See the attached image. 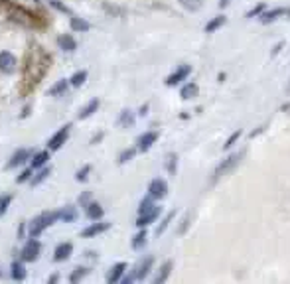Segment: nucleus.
<instances>
[{
  "mask_svg": "<svg viewBox=\"0 0 290 284\" xmlns=\"http://www.w3.org/2000/svg\"><path fill=\"white\" fill-rule=\"evenodd\" d=\"M51 63H53V58L49 55V51H46L34 40L28 42L24 60H22V77H20V85H18L20 97H30L36 91V87L48 75Z\"/></svg>",
  "mask_w": 290,
  "mask_h": 284,
  "instance_id": "obj_1",
  "label": "nucleus"
},
{
  "mask_svg": "<svg viewBox=\"0 0 290 284\" xmlns=\"http://www.w3.org/2000/svg\"><path fill=\"white\" fill-rule=\"evenodd\" d=\"M0 18L24 28H30V30H46L49 26V18L44 12L26 8L18 0H0Z\"/></svg>",
  "mask_w": 290,
  "mask_h": 284,
  "instance_id": "obj_2",
  "label": "nucleus"
},
{
  "mask_svg": "<svg viewBox=\"0 0 290 284\" xmlns=\"http://www.w3.org/2000/svg\"><path fill=\"white\" fill-rule=\"evenodd\" d=\"M55 221H60V209L57 211H46V213H40L38 217H34L30 221V227H28V233L30 237H38L42 235L49 225H53Z\"/></svg>",
  "mask_w": 290,
  "mask_h": 284,
  "instance_id": "obj_3",
  "label": "nucleus"
},
{
  "mask_svg": "<svg viewBox=\"0 0 290 284\" xmlns=\"http://www.w3.org/2000/svg\"><path fill=\"white\" fill-rule=\"evenodd\" d=\"M243 156H245V150H243V152H235V154H231L227 160H223V162L215 168V172H213V182H217L219 178L227 176L229 172H233V170L237 168V164L241 162Z\"/></svg>",
  "mask_w": 290,
  "mask_h": 284,
  "instance_id": "obj_4",
  "label": "nucleus"
},
{
  "mask_svg": "<svg viewBox=\"0 0 290 284\" xmlns=\"http://www.w3.org/2000/svg\"><path fill=\"white\" fill-rule=\"evenodd\" d=\"M40 252H42V245L36 237H30L26 241V245L22 247V252H20V257L24 263H34L40 259Z\"/></svg>",
  "mask_w": 290,
  "mask_h": 284,
  "instance_id": "obj_5",
  "label": "nucleus"
},
{
  "mask_svg": "<svg viewBox=\"0 0 290 284\" xmlns=\"http://www.w3.org/2000/svg\"><path fill=\"white\" fill-rule=\"evenodd\" d=\"M69 130H71V125L62 126L60 130H57V132L48 140V148H49V150H60V148L65 144V140L69 138Z\"/></svg>",
  "mask_w": 290,
  "mask_h": 284,
  "instance_id": "obj_6",
  "label": "nucleus"
},
{
  "mask_svg": "<svg viewBox=\"0 0 290 284\" xmlns=\"http://www.w3.org/2000/svg\"><path fill=\"white\" fill-rule=\"evenodd\" d=\"M18 67V60L14 58V53L10 51H0V71L6 73V75H12Z\"/></svg>",
  "mask_w": 290,
  "mask_h": 284,
  "instance_id": "obj_7",
  "label": "nucleus"
},
{
  "mask_svg": "<svg viewBox=\"0 0 290 284\" xmlns=\"http://www.w3.org/2000/svg\"><path fill=\"white\" fill-rule=\"evenodd\" d=\"M152 265H154V257L150 254V257H144L136 267H134V278L136 280H142V278H146L148 276V272L152 270Z\"/></svg>",
  "mask_w": 290,
  "mask_h": 284,
  "instance_id": "obj_8",
  "label": "nucleus"
},
{
  "mask_svg": "<svg viewBox=\"0 0 290 284\" xmlns=\"http://www.w3.org/2000/svg\"><path fill=\"white\" fill-rule=\"evenodd\" d=\"M160 205H154L150 211H146V213H142V215H138V219H136V227H138V229H142V227H148L150 223H154L158 217H160Z\"/></svg>",
  "mask_w": 290,
  "mask_h": 284,
  "instance_id": "obj_9",
  "label": "nucleus"
},
{
  "mask_svg": "<svg viewBox=\"0 0 290 284\" xmlns=\"http://www.w3.org/2000/svg\"><path fill=\"white\" fill-rule=\"evenodd\" d=\"M166 193H168V184H166L164 180L156 178V180L150 182V186H148V195L152 197V200H162Z\"/></svg>",
  "mask_w": 290,
  "mask_h": 284,
  "instance_id": "obj_10",
  "label": "nucleus"
},
{
  "mask_svg": "<svg viewBox=\"0 0 290 284\" xmlns=\"http://www.w3.org/2000/svg\"><path fill=\"white\" fill-rule=\"evenodd\" d=\"M192 73V67L190 65H180L176 71H174L172 75L166 77V85H170V87H174V85H178L180 81H186V77Z\"/></svg>",
  "mask_w": 290,
  "mask_h": 284,
  "instance_id": "obj_11",
  "label": "nucleus"
},
{
  "mask_svg": "<svg viewBox=\"0 0 290 284\" xmlns=\"http://www.w3.org/2000/svg\"><path fill=\"white\" fill-rule=\"evenodd\" d=\"M26 160H30V150H28V148H18V150L10 156V160H8V164H6V170L18 168V166H22Z\"/></svg>",
  "mask_w": 290,
  "mask_h": 284,
  "instance_id": "obj_12",
  "label": "nucleus"
},
{
  "mask_svg": "<svg viewBox=\"0 0 290 284\" xmlns=\"http://www.w3.org/2000/svg\"><path fill=\"white\" fill-rule=\"evenodd\" d=\"M156 140H158V132H156V130H148V132L140 134V136H138V140H136L138 150H140V152H146V150L154 144Z\"/></svg>",
  "mask_w": 290,
  "mask_h": 284,
  "instance_id": "obj_13",
  "label": "nucleus"
},
{
  "mask_svg": "<svg viewBox=\"0 0 290 284\" xmlns=\"http://www.w3.org/2000/svg\"><path fill=\"white\" fill-rule=\"evenodd\" d=\"M109 229H111V223H93V225L85 227V229L81 231V237H83V239H91V237L101 235V233H105V231H109Z\"/></svg>",
  "mask_w": 290,
  "mask_h": 284,
  "instance_id": "obj_14",
  "label": "nucleus"
},
{
  "mask_svg": "<svg viewBox=\"0 0 290 284\" xmlns=\"http://www.w3.org/2000/svg\"><path fill=\"white\" fill-rule=\"evenodd\" d=\"M71 252H73V243H62V245H57L55 251H53V261L55 263H64L71 257Z\"/></svg>",
  "mask_w": 290,
  "mask_h": 284,
  "instance_id": "obj_15",
  "label": "nucleus"
},
{
  "mask_svg": "<svg viewBox=\"0 0 290 284\" xmlns=\"http://www.w3.org/2000/svg\"><path fill=\"white\" fill-rule=\"evenodd\" d=\"M125 270H127V263H117L114 267H111V270H109V274H107V282H109V284L121 282Z\"/></svg>",
  "mask_w": 290,
  "mask_h": 284,
  "instance_id": "obj_16",
  "label": "nucleus"
},
{
  "mask_svg": "<svg viewBox=\"0 0 290 284\" xmlns=\"http://www.w3.org/2000/svg\"><path fill=\"white\" fill-rule=\"evenodd\" d=\"M85 213H87V217H89L91 221H101L105 209L101 207V204H97V202H89V204L85 205Z\"/></svg>",
  "mask_w": 290,
  "mask_h": 284,
  "instance_id": "obj_17",
  "label": "nucleus"
},
{
  "mask_svg": "<svg viewBox=\"0 0 290 284\" xmlns=\"http://www.w3.org/2000/svg\"><path fill=\"white\" fill-rule=\"evenodd\" d=\"M57 46H60V49H64V51H75L77 49V42L69 34H62L57 38Z\"/></svg>",
  "mask_w": 290,
  "mask_h": 284,
  "instance_id": "obj_18",
  "label": "nucleus"
},
{
  "mask_svg": "<svg viewBox=\"0 0 290 284\" xmlns=\"http://www.w3.org/2000/svg\"><path fill=\"white\" fill-rule=\"evenodd\" d=\"M117 125L123 126V128L132 126V125H134V112H132L130 109H123L121 115H119V119H117Z\"/></svg>",
  "mask_w": 290,
  "mask_h": 284,
  "instance_id": "obj_19",
  "label": "nucleus"
},
{
  "mask_svg": "<svg viewBox=\"0 0 290 284\" xmlns=\"http://www.w3.org/2000/svg\"><path fill=\"white\" fill-rule=\"evenodd\" d=\"M284 12H286L284 8H274V10H265L263 14H260V16H258V18H260V22H263V24L267 26V24H273V22H274L276 18H280V16H282Z\"/></svg>",
  "mask_w": 290,
  "mask_h": 284,
  "instance_id": "obj_20",
  "label": "nucleus"
},
{
  "mask_svg": "<svg viewBox=\"0 0 290 284\" xmlns=\"http://www.w3.org/2000/svg\"><path fill=\"white\" fill-rule=\"evenodd\" d=\"M146 241H148V231H144V227H142V229L132 237L130 247H132L134 251H138V249H142L144 245H146Z\"/></svg>",
  "mask_w": 290,
  "mask_h": 284,
  "instance_id": "obj_21",
  "label": "nucleus"
},
{
  "mask_svg": "<svg viewBox=\"0 0 290 284\" xmlns=\"http://www.w3.org/2000/svg\"><path fill=\"white\" fill-rule=\"evenodd\" d=\"M24 261H14L12 265H10V276L14 278V280H24L26 278V268H24V265H22Z\"/></svg>",
  "mask_w": 290,
  "mask_h": 284,
  "instance_id": "obj_22",
  "label": "nucleus"
},
{
  "mask_svg": "<svg viewBox=\"0 0 290 284\" xmlns=\"http://www.w3.org/2000/svg\"><path fill=\"white\" fill-rule=\"evenodd\" d=\"M99 105H101V101L99 99H93V101H89V103H87L83 109H81V112H79V119L83 121V119H89L91 115H93V112L99 109Z\"/></svg>",
  "mask_w": 290,
  "mask_h": 284,
  "instance_id": "obj_23",
  "label": "nucleus"
},
{
  "mask_svg": "<svg viewBox=\"0 0 290 284\" xmlns=\"http://www.w3.org/2000/svg\"><path fill=\"white\" fill-rule=\"evenodd\" d=\"M49 174H51V168H40V170H38V174L30 178V186H32V188H38L44 180H48Z\"/></svg>",
  "mask_w": 290,
  "mask_h": 284,
  "instance_id": "obj_24",
  "label": "nucleus"
},
{
  "mask_svg": "<svg viewBox=\"0 0 290 284\" xmlns=\"http://www.w3.org/2000/svg\"><path fill=\"white\" fill-rule=\"evenodd\" d=\"M67 87H69V81H67V79H60L55 85H51L49 95H51V97H60V95H64V93L67 91Z\"/></svg>",
  "mask_w": 290,
  "mask_h": 284,
  "instance_id": "obj_25",
  "label": "nucleus"
},
{
  "mask_svg": "<svg viewBox=\"0 0 290 284\" xmlns=\"http://www.w3.org/2000/svg\"><path fill=\"white\" fill-rule=\"evenodd\" d=\"M225 22H227V18L219 14V16H215L213 20H209V22L206 24V28H204V30H206V34H211V32H215V30H219V28H221V26H223Z\"/></svg>",
  "mask_w": 290,
  "mask_h": 284,
  "instance_id": "obj_26",
  "label": "nucleus"
},
{
  "mask_svg": "<svg viewBox=\"0 0 290 284\" xmlns=\"http://www.w3.org/2000/svg\"><path fill=\"white\" fill-rule=\"evenodd\" d=\"M48 160H49V152H48V150H42V152L34 154V158H32V168H34V170H40V168H44V166L48 164Z\"/></svg>",
  "mask_w": 290,
  "mask_h": 284,
  "instance_id": "obj_27",
  "label": "nucleus"
},
{
  "mask_svg": "<svg viewBox=\"0 0 290 284\" xmlns=\"http://www.w3.org/2000/svg\"><path fill=\"white\" fill-rule=\"evenodd\" d=\"M77 219V209L75 207H62L60 209V221H64V223H73Z\"/></svg>",
  "mask_w": 290,
  "mask_h": 284,
  "instance_id": "obj_28",
  "label": "nucleus"
},
{
  "mask_svg": "<svg viewBox=\"0 0 290 284\" xmlns=\"http://www.w3.org/2000/svg\"><path fill=\"white\" fill-rule=\"evenodd\" d=\"M172 267H174V263H172V261H166V263L160 267V272L156 274L154 282H156V284H162V282H166V280H168V276H170V270H172Z\"/></svg>",
  "mask_w": 290,
  "mask_h": 284,
  "instance_id": "obj_29",
  "label": "nucleus"
},
{
  "mask_svg": "<svg viewBox=\"0 0 290 284\" xmlns=\"http://www.w3.org/2000/svg\"><path fill=\"white\" fill-rule=\"evenodd\" d=\"M69 26H71L73 32H87V30H89V22H85V20H81L77 16H71Z\"/></svg>",
  "mask_w": 290,
  "mask_h": 284,
  "instance_id": "obj_30",
  "label": "nucleus"
},
{
  "mask_svg": "<svg viewBox=\"0 0 290 284\" xmlns=\"http://www.w3.org/2000/svg\"><path fill=\"white\" fill-rule=\"evenodd\" d=\"M197 85L195 83H186L184 87H182V91H180V95H182V99H186V101H190V99H193L195 95H197Z\"/></svg>",
  "mask_w": 290,
  "mask_h": 284,
  "instance_id": "obj_31",
  "label": "nucleus"
},
{
  "mask_svg": "<svg viewBox=\"0 0 290 284\" xmlns=\"http://www.w3.org/2000/svg\"><path fill=\"white\" fill-rule=\"evenodd\" d=\"M87 77H89L87 69H81V71H77V73H73V75H71L69 85H73V87H81V85L87 81Z\"/></svg>",
  "mask_w": 290,
  "mask_h": 284,
  "instance_id": "obj_32",
  "label": "nucleus"
},
{
  "mask_svg": "<svg viewBox=\"0 0 290 284\" xmlns=\"http://www.w3.org/2000/svg\"><path fill=\"white\" fill-rule=\"evenodd\" d=\"M176 164H178V154H174V152H170L168 154V158H166V170L174 176L176 174Z\"/></svg>",
  "mask_w": 290,
  "mask_h": 284,
  "instance_id": "obj_33",
  "label": "nucleus"
},
{
  "mask_svg": "<svg viewBox=\"0 0 290 284\" xmlns=\"http://www.w3.org/2000/svg\"><path fill=\"white\" fill-rule=\"evenodd\" d=\"M174 217H176V211H170V213L166 215V219H164V221L158 225V229H156V235H158V237H160V235H162V233L168 229V225L174 221Z\"/></svg>",
  "mask_w": 290,
  "mask_h": 284,
  "instance_id": "obj_34",
  "label": "nucleus"
},
{
  "mask_svg": "<svg viewBox=\"0 0 290 284\" xmlns=\"http://www.w3.org/2000/svg\"><path fill=\"white\" fill-rule=\"evenodd\" d=\"M178 2L188 10V12H195L201 8V0H178Z\"/></svg>",
  "mask_w": 290,
  "mask_h": 284,
  "instance_id": "obj_35",
  "label": "nucleus"
},
{
  "mask_svg": "<svg viewBox=\"0 0 290 284\" xmlns=\"http://www.w3.org/2000/svg\"><path fill=\"white\" fill-rule=\"evenodd\" d=\"M87 272H89V268H85V267H77V268L69 274V282H73V284H75V282H79V280H81Z\"/></svg>",
  "mask_w": 290,
  "mask_h": 284,
  "instance_id": "obj_36",
  "label": "nucleus"
},
{
  "mask_svg": "<svg viewBox=\"0 0 290 284\" xmlns=\"http://www.w3.org/2000/svg\"><path fill=\"white\" fill-rule=\"evenodd\" d=\"M49 6L51 8H55V10H60V12H64V14H69V16H73V12H71V8H67L62 0H49Z\"/></svg>",
  "mask_w": 290,
  "mask_h": 284,
  "instance_id": "obj_37",
  "label": "nucleus"
},
{
  "mask_svg": "<svg viewBox=\"0 0 290 284\" xmlns=\"http://www.w3.org/2000/svg\"><path fill=\"white\" fill-rule=\"evenodd\" d=\"M154 207V204H152V197L148 195V197H144V200L140 202V207H138V215H142V213H146V211H150Z\"/></svg>",
  "mask_w": 290,
  "mask_h": 284,
  "instance_id": "obj_38",
  "label": "nucleus"
},
{
  "mask_svg": "<svg viewBox=\"0 0 290 284\" xmlns=\"http://www.w3.org/2000/svg\"><path fill=\"white\" fill-rule=\"evenodd\" d=\"M134 156H136V150H134V148H127V150L121 152V156H119V164H127V162H130Z\"/></svg>",
  "mask_w": 290,
  "mask_h": 284,
  "instance_id": "obj_39",
  "label": "nucleus"
},
{
  "mask_svg": "<svg viewBox=\"0 0 290 284\" xmlns=\"http://www.w3.org/2000/svg\"><path fill=\"white\" fill-rule=\"evenodd\" d=\"M89 172H91V166H89V164H85L81 170H77L75 180H77V182H85L87 178H89Z\"/></svg>",
  "mask_w": 290,
  "mask_h": 284,
  "instance_id": "obj_40",
  "label": "nucleus"
},
{
  "mask_svg": "<svg viewBox=\"0 0 290 284\" xmlns=\"http://www.w3.org/2000/svg\"><path fill=\"white\" fill-rule=\"evenodd\" d=\"M267 10V4L265 2H258L257 6H253L249 12H247V18H255V16H260V14H263Z\"/></svg>",
  "mask_w": 290,
  "mask_h": 284,
  "instance_id": "obj_41",
  "label": "nucleus"
},
{
  "mask_svg": "<svg viewBox=\"0 0 290 284\" xmlns=\"http://www.w3.org/2000/svg\"><path fill=\"white\" fill-rule=\"evenodd\" d=\"M10 202H12V195H10V193H6V195H0V217H2V215L6 213V209H8Z\"/></svg>",
  "mask_w": 290,
  "mask_h": 284,
  "instance_id": "obj_42",
  "label": "nucleus"
},
{
  "mask_svg": "<svg viewBox=\"0 0 290 284\" xmlns=\"http://www.w3.org/2000/svg\"><path fill=\"white\" fill-rule=\"evenodd\" d=\"M241 138V130H237V132H233V134H231L227 140H225V144H223V150H227V148H231V146H233L235 144V142Z\"/></svg>",
  "mask_w": 290,
  "mask_h": 284,
  "instance_id": "obj_43",
  "label": "nucleus"
},
{
  "mask_svg": "<svg viewBox=\"0 0 290 284\" xmlns=\"http://www.w3.org/2000/svg\"><path fill=\"white\" fill-rule=\"evenodd\" d=\"M32 170H34V168H32ZM32 170H30V168H28V170H24V172H22V174L16 178V184H24V182H28V180H30V178H32Z\"/></svg>",
  "mask_w": 290,
  "mask_h": 284,
  "instance_id": "obj_44",
  "label": "nucleus"
},
{
  "mask_svg": "<svg viewBox=\"0 0 290 284\" xmlns=\"http://www.w3.org/2000/svg\"><path fill=\"white\" fill-rule=\"evenodd\" d=\"M89 202H91V191H85V193L79 195V204H81V205H87Z\"/></svg>",
  "mask_w": 290,
  "mask_h": 284,
  "instance_id": "obj_45",
  "label": "nucleus"
},
{
  "mask_svg": "<svg viewBox=\"0 0 290 284\" xmlns=\"http://www.w3.org/2000/svg\"><path fill=\"white\" fill-rule=\"evenodd\" d=\"M24 235H26V221H20V225H18V239L22 241Z\"/></svg>",
  "mask_w": 290,
  "mask_h": 284,
  "instance_id": "obj_46",
  "label": "nucleus"
},
{
  "mask_svg": "<svg viewBox=\"0 0 290 284\" xmlns=\"http://www.w3.org/2000/svg\"><path fill=\"white\" fill-rule=\"evenodd\" d=\"M30 112H32V107H30V105H26V107H24V110L20 112V119H26V117H30Z\"/></svg>",
  "mask_w": 290,
  "mask_h": 284,
  "instance_id": "obj_47",
  "label": "nucleus"
},
{
  "mask_svg": "<svg viewBox=\"0 0 290 284\" xmlns=\"http://www.w3.org/2000/svg\"><path fill=\"white\" fill-rule=\"evenodd\" d=\"M103 136H105V132H97V134L91 138V142H89V144H97L99 140H103Z\"/></svg>",
  "mask_w": 290,
  "mask_h": 284,
  "instance_id": "obj_48",
  "label": "nucleus"
},
{
  "mask_svg": "<svg viewBox=\"0 0 290 284\" xmlns=\"http://www.w3.org/2000/svg\"><path fill=\"white\" fill-rule=\"evenodd\" d=\"M188 225H190V215L184 219V223H182V227L178 229V233H186V229H188Z\"/></svg>",
  "mask_w": 290,
  "mask_h": 284,
  "instance_id": "obj_49",
  "label": "nucleus"
},
{
  "mask_svg": "<svg viewBox=\"0 0 290 284\" xmlns=\"http://www.w3.org/2000/svg\"><path fill=\"white\" fill-rule=\"evenodd\" d=\"M282 47H284V42H278V44H276V46L273 47V55H276V53H278V51H280Z\"/></svg>",
  "mask_w": 290,
  "mask_h": 284,
  "instance_id": "obj_50",
  "label": "nucleus"
},
{
  "mask_svg": "<svg viewBox=\"0 0 290 284\" xmlns=\"http://www.w3.org/2000/svg\"><path fill=\"white\" fill-rule=\"evenodd\" d=\"M265 128H267V125H263V126H258V128H257V130H253V132H251V138H255V136H257V134H260V132H263V130H265Z\"/></svg>",
  "mask_w": 290,
  "mask_h": 284,
  "instance_id": "obj_51",
  "label": "nucleus"
},
{
  "mask_svg": "<svg viewBox=\"0 0 290 284\" xmlns=\"http://www.w3.org/2000/svg\"><path fill=\"white\" fill-rule=\"evenodd\" d=\"M57 280H60V274H51V276L48 278V282H49V284H53V282H57Z\"/></svg>",
  "mask_w": 290,
  "mask_h": 284,
  "instance_id": "obj_52",
  "label": "nucleus"
},
{
  "mask_svg": "<svg viewBox=\"0 0 290 284\" xmlns=\"http://www.w3.org/2000/svg\"><path fill=\"white\" fill-rule=\"evenodd\" d=\"M231 0H219V8H227Z\"/></svg>",
  "mask_w": 290,
  "mask_h": 284,
  "instance_id": "obj_53",
  "label": "nucleus"
},
{
  "mask_svg": "<svg viewBox=\"0 0 290 284\" xmlns=\"http://www.w3.org/2000/svg\"><path fill=\"white\" fill-rule=\"evenodd\" d=\"M146 110H148V105H142V107H140V112H138V115H146Z\"/></svg>",
  "mask_w": 290,
  "mask_h": 284,
  "instance_id": "obj_54",
  "label": "nucleus"
},
{
  "mask_svg": "<svg viewBox=\"0 0 290 284\" xmlns=\"http://www.w3.org/2000/svg\"><path fill=\"white\" fill-rule=\"evenodd\" d=\"M282 110H290V103H286V105H282Z\"/></svg>",
  "mask_w": 290,
  "mask_h": 284,
  "instance_id": "obj_55",
  "label": "nucleus"
},
{
  "mask_svg": "<svg viewBox=\"0 0 290 284\" xmlns=\"http://www.w3.org/2000/svg\"><path fill=\"white\" fill-rule=\"evenodd\" d=\"M286 14H288V18H290V10H288V12H286Z\"/></svg>",
  "mask_w": 290,
  "mask_h": 284,
  "instance_id": "obj_56",
  "label": "nucleus"
},
{
  "mask_svg": "<svg viewBox=\"0 0 290 284\" xmlns=\"http://www.w3.org/2000/svg\"><path fill=\"white\" fill-rule=\"evenodd\" d=\"M32 2H40V0H32Z\"/></svg>",
  "mask_w": 290,
  "mask_h": 284,
  "instance_id": "obj_57",
  "label": "nucleus"
}]
</instances>
